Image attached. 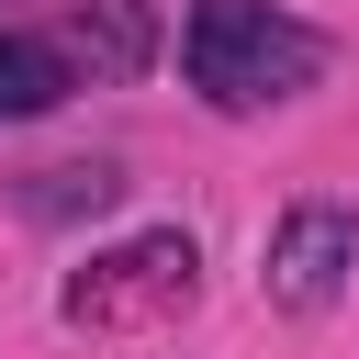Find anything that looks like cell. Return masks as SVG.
Returning <instances> with one entry per match:
<instances>
[{"label": "cell", "instance_id": "1", "mask_svg": "<svg viewBox=\"0 0 359 359\" xmlns=\"http://www.w3.org/2000/svg\"><path fill=\"white\" fill-rule=\"evenodd\" d=\"M325 56L337 45L280 0H191V22H180V67L213 112H280L325 79Z\"/></svg>", "mask_w": 359, "mask_h": 359}, {"label": "cell", "instance_id": "2", "mask_svg": "<svg viewBox=\"0 0 359 359\" xmlns=\"http://www.w3.org/2000/svg\"><path fill=\"white\" fill-rule=\"evenodd\" d=\"M191 303H202V247H191L180 224H146V236L101 247V258L67 269V292H56V314H67L79 337H157V325H180Z\"/></svg>", "mask_w": 359, "mask_h": 359}, {"label": "cell", "instance_id": "3", "mask_svg": "<svg viewBox=\"0 0 359 359\" xmlns=\"http://www.w3.org/2000/svg\"><path fill=\"white\" fill-rule=\"evenodd\" d=\"M258 280H269L280 314H337L348 280H359V213L348 202H292L269 224V269Z\"/></svg>", "mask_w": 359, "mask_h": 359}, {"label": "cell", "instance_id": "4", "mask_svg": "<svg viewBox=\"0 0 359 359\" xmlns=\"http://www.w3.org/2000/svg\"><path fill=\"white\" fill-rule=\"evenodd\" d=\"M34 22H45V45L67 56L79 90H101V79H146V67H157V22H146V0H45Z\"/></svg>", "mask_w": 359, "mask_h": 359}, {"label": "cell", "instance_id": "5", "mask_svg": "<svg viewBox=\"0 0 359 359\" xmlns=\"http://www.w3.org/2000/svg\"><path fill=\"white\" fill-rule=\"evenodd\" d=\"M79 79H67V56L45 45V22L22 11V22H0V123H34V112H56Z\"/></svg>", "mask_w": 359, "mask_h": 359}, {"label": "cell", "instance_id": "6", "mask_svg": "<svg viewBox=\"0 0 359 359\" xmlns=\"http://www.w3.org/2000/svg\"><path fill=\"white\" fill-rule=\"evenodd\" d=\"M112 191H123V168H112V157H79V168H45L34 213H79V202H112Z\"/></svg>", "mask_w": 359, "mask_h": 359}]
</instances>
